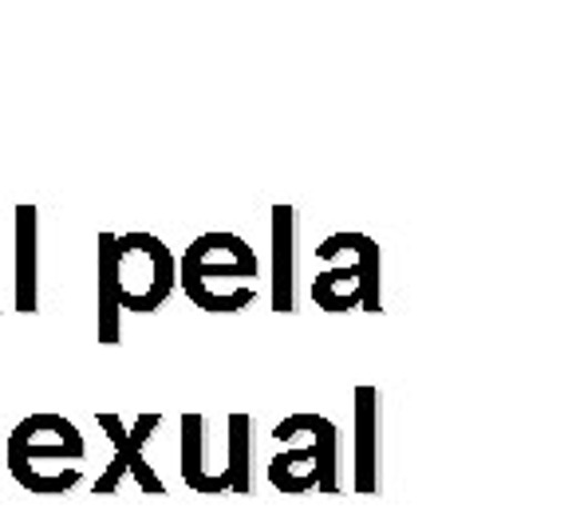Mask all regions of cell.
I'll return each mask as SVG.
<instances>
[{"label": "cell", "instance_id": "obj_1", "mask_svg": "<svg viewBox=\"0 0 568 532\" xmlns=\"http://www.w3.org/2000/svg\"><path fill=\"white\" fill-rule=\"evenodd\" d=\"M257 253L237 233H202L178 260V284L202 311H241L257 300Z\"/></svg>", "mask_w": 568, "mask_h": 532}, {"label": "cell", "instance_id": "obj_2", "mask_svg": "<svg viewBox=\"0 0 568 532\" xmlns=\"http://www.w3.org/2000/svg\"><path fill=\"white\" fill-rule=\"evenodd\" d=\"M339 253H352V265H339L320 273L312 280V300L324 311H383L379 293V273H383V253L367 233H332L324 245H316L320 260H336Z\"/></svg>", "mask_w": 568, "mask_h": 532}, {"label": "cell", "instance_id": "obj_3", "mask_svg": "<svg viewBox=\"0 0 568 532\" xmlns=\"http://www.w3.org/2000/svg\"><path fill=\"white\" fill-rule=\"evenodd\" d=\"M296 434H312V446L304 450H288V453H276L268 461V481L273 489L288 497H301L308 489H320V493H336V450H339V438H336V426L332 418L324 415H288L284 422H276L273 438L276 442H288Z\"/></svg>", "mask_w": 568, "mask_h": 532}, {"label": "cell", "instance_id": "obj_4", "mask_svg": "<svg viewBox=\"0 0 568 532\" xmlns=\"http://www.w3.org/2000/svg\"><path fill=\"white\" fill-rule=\"evenodd\" d=\"M178 284V260L154 233L115 237V296L126 311H159Z\"/></svg>", "mask_w": 568, "mask_h": 532}, {"label": "cell", "instance_id": "obj_5", "mask_svg": "<svg viewBox=\"0 0 568 532\" xmlns=\"http://www.w3.org/2000/svg\"><path fill=\"white\" fill-rule=\"evenodd\" d=\"M88 446L63 415H32L9 434V470L24 481L40 461H83Z\"/></svg>", "mask_w": 568, "mask_h": 532}, {"label": "cell", "instance_id": "obj_6", "mask_svg": "<svg viewBox=\"0 0 568 532\" xmlns=\"http://www.w3.org/2000/svg\"><path fill=\"white\" fill-rule=\"evenodd\" d=\"M99 426H103L106 434H111V442H115V458H111V466H106L103 478L95 481V493L99 497H111L126 473L139 481L142 493H159V497L166 493L162 478L151 470V466H146V458H142V446L151 442V434L162 426V418L159 415H139L131 430H126L119 415H99Z\"/></svg>", "mask_w": 568, "mask_h": 532}, {"label": "cell", "instance_id": "obj_7", "mask_svg": "<svg viewBox=\"0 0 568 532\" xmlns=\"http://www.w3.org/2000/svg\"><path fill=\"white\" fill-rule=\"evenodd\" d=\"M379 387L364 382L355 387V489L375 493L379 489Z\"/></svg>", "mask_w": 568, "mask_h": 532}, {"label": "cell", "instance_id": "obj_8", "mask_svg": "<svg viewBox=\"0 0 568 532\" xmlns=\"http://www.w3.org/2000/svg\"><path fill=\"white\" fill-rule=\"evenodd\" d=\"M296 209L293 205H273V311L288 316L296 311Z\"/></svg>", "mask_w": 568, "mask_h": 532}, {"label": "cell", "instance_id": "obj_9", "mask_svg": "<svg viewBox=\"0 0 568 532\" xmlns=\"http://www.w3.org/2000/svg\"><path fill=\"white\" fill-rule=\"evenodd\" d=\"M36 205H17V311L40 308V253H36Z\"/></svg>", "mask_w": 568, "mask_h": 532}, {"label": "cell", "instance_id": "obj_10", "mask_svg": "<svg viewBox=\"0 0 568 532\" xmlns=\"http://www.w3.org/2000/svg\"><path fill=\"white\" fill-rule=\"evenodd\" d=\"M99 276H95V339L119 344V296H115V233H99Z\"/></svg>", "mask_w": 568, "mask_h": 532}, {"label": "cell", "instance_id": "obj_11", "mask_svg": "<svg viewBox=\"0 0 568 532\" xmlns=\"http://www.w3.org/2000/svg\"><path fill=\"white\" fill-rule=\"evenodd\" d=\"M222 481L230 493H253V418L230 415V438H225Z\"/></svg>", "mask_w": 568, "mask_h": 532}, {"label": "cell", "instance_id": "obj_12", "mask_svg": "<svg viewBox=\"0 0 568 532\" xmlns=\"http://www.w3.org/2000/svg\"><path fill=\"white\" fill-rule=\"evenodd\" d=\"M182 481L194 493H213L205 473V418L182 415Z\"/></svg>", "mask_w": 568, "mask_h": 532}]
</instances>
